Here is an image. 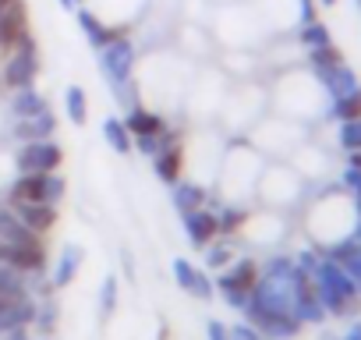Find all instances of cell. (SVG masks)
Masks as SVG:
<instances>
[{"instance_id": "d6986e66", "label": "cell", "mask_w": 361, "mask_h": 340, "mask_svg": "<svg viewBox=\"0 0 361 340\" xmlns=\"http://www.w3.org/2000/svg\"><path fill=\"white\" fill-rule=\"evenodd\" d=\"M121 121H124V128L131 131V138H135V135H156V131L170 128V124H166V117H163V114H156V110H149L145 103H135Z\"/></svg>"}, {"instance_id": "bcb514c9", "label": "cell", "mask_w": 361, "mask_h": 340, "mask_svg": "<svg viewBox=\"0 0 361 340\" xmlns=\"http://www.w3.org/2000/svg\"><path fill=\"white\" fill-rule=\"evenodd\" d=\"M78 4H85V0H78Z\"/></svg>"}, {"instance_id": "8fae6325", "label": "cell", "mask_w": 361, "mask_h": 340, "mask_svg": "<svg viewBox=\"0 0 361 340\" xmlns=\"http://www.w3.org/2000/svg\"><path fill=\"white\" fill-rule=\"evenodd\" d=\"M0 262L25 277H39L47 269V245H4L0 241Z\"/></svg>"}, {"instance_id": "4dcf8cb0", "label": "cell", "mask_w": 361, "mask_h": 340, "mask_svg": "<svg viewBox=\"0 0 361 340\" xmlns=\"http://www.w3.org/2000/svg\"><path fill=\"white\" fill-rule=\"evenodd\" d=\"M336 145H340L343 152L361 149V117H354V121H340V128H336Z\"/></svg>"}, {"instance_id": "6da1fadb", "label": "cell", "mask_w": 361, "mask_h": 340, "mask_svg": "<svg viewBox=\"0 0 361 340\" xmlns=\"http://www.w3.org/2000/svg\"><path fill=\"white\" fill-rule=\"evenodd\" d=\"M354 224H357V213H354V195H347L340 185L336 188H326L315 202H312V213H308V231L315 238V248H329L336 245L340 238L354 234Z\"/></svg>"}, {"instance_id": "60d3db41", "label": "cell", "mask_w": 361, "mask_h": 340, "mask_svg": "<svg viewBox=\"0 0 361 340\" xmlns=\"http://www.w3.org/2000/svg\"><path fill=\"white\" fill-rule=\"evenodd\" d=\"M354 213H357V220H361V188L354 192Z\"/></svg>"}, {"instance_id": "7a4b0ae2", "label": "cell", "mask_w": 361, "mask_h": 340, "mask_svg": "<svg viewBox=\"0 0 361 340\" xmlns=\"http://www.w3.org/2000/svg\"><path fill=\"white\" fill-rule=\"evenodd\" d=\"M312 280H315V291H319V301H322L326 315H336V319L361 315V291L354 287V280L343 273L340 262L322 255L319 266L312 269Z\"/></svg>"}, {"instance_id": "83f0119b", "label": "cell", "mask_w": 361, "mask_h": 340, "mask_svg": "<svg viewBox=\"0 0 361 340\" xmlns=\"http://www.w3.org/2000/svg\"><path fill=\"white\" fill-rule=\"evenodd\" d=\"M170 142H177V135L170 131V128H163V131H156V135H135L131 138V152H142V156H156L163 145H170Z\"/></svg>"}, {"instance_id": "d6a6232c", "label": "cell", "mask_w": 361, "mask_h": 340, "mask_svg": "<svg viewBox=\"0 0 361 340\" xmlns=\"http://www.w3.org/2000/svg\"><path fill=\"white\" fill-rule=\"evenodd\" d=\"M340 188H343L347 195H354V192L361 188V170H357V166H350V163H347V166L340 170Z\"/></svg>"}, {"instance_id": "9a60e30c", "label": "cell", "mask_w": 361, "mask_h": 340, "mask_svg": "<svg viewBox=\"0 0 361 340\" xmlns=\"http://www.w3.org/2000/svg\"><path fill=\"white\" fill-rule=\"evenodd\" d=\"M57 135V114L54 110H43V114H32V117H18L11 124V138L22 145V142H39V138H54Z\"/></svg>"}, {"instance_id": "ab89813d", "label": "cell", "mask_w": 361, "mask_h": 340, "mask_svg": "<svg viewBox=\"0 0 361 340\" xmlns=\"http://www.w3.org/2000/svg\"><path fill=\"white\" fill-rule=\"evenodd\" d=\"M57 4H61L64 11H75V8H78V0H57Z\"/></svg>"}, {"instance_id": "4fadbf2b", "label": "cell", "mask_w": 361, "mask_h": 340, "mask_svg": "<svg viewBox=\"0 0 361 340\" xmlns=\"http://www.w3.org/2000/svg\"><path fill=\"white\" fill-rule=\"evenodd\" d=\"M11 210H15V217L32 231V234H50L54 227H57V206H50V202H8Z\"/></svg>"}, {"instance_id": "9c48e42d", "label": "cell", "mask_w": 361, "mask_h": 340, "mask_svg": "<svg viewBox=\"0 0 361 340\" xmlns=\"http://www.w3.org/2000/svg\"><path fill=\"white\" fill-rule=\"evenodd\" d=\"M170 273H173V280H177V287L185 291V294H192V298H199V301H209L213 294H216V284L209 280V273L206 269H199L195 262H188V259H173L170 262Z\"/></svg>"}, {"instance_id": "1f68e13d", "label": "cell", "mask_w": 361, "mask_h": 340, "mask_svg": "<svg viewBox=\"0 0 361 340\" xmlns=\"http://www.w3.org/2000/svg\"><path fill=\"white\" fill-rule=\"evenodd\" d=\"M57 319H61V308H57L54 301H43V305H36V319H32V326H36L43 336H50V333L57 329Z\"/></svg>"}, {"instance_id": "cb8c5ba5", "label": "cell", "mask_w": 361, "mask_h": 340, "mask_svg": "<svg viewBox=\"0 0 361 340\" xmlns=\"http://www.w3.org/2000/svg\"><path fill=\"white\" fill-rule=\"evenodd\" d=\"M333 43V32H329V25L326 22H308V25H301L298 29V47L308 54V50H319V47H329Z\"/></svg>"}, {"instance_id": "74e56055", "label": "cell", "mask_w": 361, "mask_h": 340, "mask_svg": "<svg viewBox=\"0 0 361 340\" xmlns=\"http://www.w3.org/2000/svg\"><path fill=\"white\" fill-rule=\"evenodd\" d=\"M121 266H124V273L135 280V262H131V252H121Z\"/></svg>"}, {"instance_id": "44dd1931", "label": "cell", "mask_w": 361, "mask_h": 340, "mask_svg": "<svg viewBox=\"0 0 361 340\" xmlns=\"http://www.w3.org/2000/svg\"><path fill=\"white\" fill-rule=\"evenodd\" d=\"M8 110H11V117L18 121V117H32V114L50 110V103H47V96H43L36 85H25V89H11V103H8Z\"/></svg>"}, {"instance_id": "d590c367", "label": "cell", "mask_w": 361, "mask_h": 340, "mask_svg": "<svg viewBox=\"0 0 361 340\" xmlns=\"http://www.w3.org/2000/svg\"><path fill=\"white\" fill-rule=\"evenodd\" d=\"M206 336L209 340H234V333L220 322V319H209V326H206Z\"/></svg>"}, {"instance_id": "f6af8a7d", "label": "cell", "mask_w": 361, "mask_h": 340, "mask_svg": "<svg viewBox=\"0 0 361 340\" xmlns=\"http://www.w3.org/2000/svg\"><path fill=\"white\" fill-rule=\"evenodd\" d=\"M39 340H50V336H39Z\"/></svg>"}, {"instance_id": "e575fe53", "label": "cell", "mask_w": 361, "mask_h": 340, "mask_svg": "<svg viewBox=\"0 0 361 340\" xmlns=\"http://www.w3.org/2000/svg\"><path fill=\"white\" fill-rule=\"evenodd\" d=\"M231 333H234V340H266L252 322H238V326H231Z\"/></svg>"}, {"instance_id": "ee69618b", "label": "cell", "mask_w": 361, "mask_h": 340, "mask_svg": "<svg viewBox=\"0 0 361 340\" xmlns=\"http://www.w3.org/2000/svg\"><path fill=\"white\" fill-rule=\"evenodd\" d=\"M322 340H340V336H329V333H326V336H322Z\"/></svg>"}, {"instance_id": "7402d4cb", "label": "cell", "mask_w": 361, "mask_h": 340, "mask_svg": "<svg viewBox=\"0 0 361 340\" xmlns=\"http://www.w3.org/2000/svg\"><path fill=\"white\" fill-rule=\"evenodd\" d=\"M347 57H343V50L336 47V43H329V47H319V50H308L305 54V68H308V75L312 78H322L326 71H333L336 64H343Z\"/></svg>"}, {"instance_id": "52a82bcc", "label": "cell", "mask_w": 361, "mask_h": 340, "mask_svg": "<svg viewBox=\"0 0 361 340\" xmlns=\"http://www.w3.org/2000/svg\"><path fill=\"white\" fill-rule=\"evenodd\" d=\"M39 78V54H29V50H11L8 61L0 64V82L8 89H25V85H36Z\"/></svg>"}, {"instance_id": "5bb4252c", "label": "cell", "mask_w": 361, "mask_h": 340, "mask_svg": "<svg viewBox=\"0 0 361 340\" xmlns=\"http://www.w3.org/2000/svg\"><path fill=\"white\" fill-rule=\"evenodd\" d=\"M152 159V174L163 181V185H177L180 178H185V145L180 142H170V145H163L156 156H149Z\"/></svg>"}, {"instance_id": "3957f363", "label": "cell", "mask_w": 361, "mask_h": 340, "mask_svg": "<svg viewBox=\"0 0 361 340\" xmlns=\"http://www.w3.org/2000/svg\"><path fill=\"white\" fill-rule=\"evenodd\" d=\"M68 192V178H61V170L50 174H18L8 188V202H50L61 206Z\"/></svg>"}, {"instance_id": "2e32d148", "label": "cell", "mask_w": 361, "mask_h": 340, "mask_svg": "<svg viewBox=\"0 0 361 340\" xmlns=\"http://www.w3.org/2000/svg\"><path fill=\"white\" fill-rule=\"evenodd\" d=\"M82 262H85L82 245H64V248H61V255H57V266H54L50 287H54V291L71 287V284H75V277H78V269H82Z\"/></svg>"}, {"instance_id": "ffe728a7", "label": "cell", "mask_w": 361, "mask_h": 340, "mask_svg": "<svg viewBox=\"0 0 361 340\" xmlns=\"http://www.w3.org/2000/svg\"><path fill=\"white\" fill-rule=\"evenodd\" d=\"M0 241H4V245H43V238L32 234V231L15 217V210H11L8 202L0 206Z\"/></svg>"}, {"instance_id": "ba28073f", "label": "cell", "mask_w": 361, "mask_h": 340, "mask_svg": "<svg viewBox=\"0 0 361 340\" xmlns=\"http://www.w3.org/2000/svg\"><path fill=\"white\" fill-rule=\"evenodd\" d=\"M75 18H78V29L85 32V40H89V47L99 54L103 47H110L114 40H121V36H128V25H106L92 8H85V4H78L75 8Z\"/></svg>"}, {"instance_id": "5b68a950", "label": "cell", "mask_w": 361, "mask_h": 340, "mask_svg": "<svg viewBox=\"0 0 361 340\" xmlns=\"http://www.w3.org/2000/svg\"><path fill=\"white\" fill-rule=\"evenodd\" d=\"M64 163V145L57 138H39V142H22L15 149V170L18 174H50Z\"/></svg>"}, {"instance_id": "836d02e7", "label": "cell", "mask_w": 361, "mask_h": 340, "mask_svg": "<svg viewBox=\"0 0 361 340\" xmlns=\"http://www.w3.org/2000/svg\"><path fill=\"white\" fill-rule=\"evenodd\" d=\"M319 0H298V25H308V22H315L319 18Z\"/></svg>"}, {"instance_id": "7c38bea8", "label": "cell", "mask_w": 361, "mask_h": 340, "mask_svg": "<svg viewBox=\"0 0 361 340\" xmlns=\"http://www.w3.org/2000/svg\"><path fill=\"white\" fill-rule=\"evenodd\" d=\"M180 224H185V238H188V245L192 248H209L216 238H220V220H216V210H209V206H202V210H195V213H185L180 217Z\"/></svg>"}, {"instance_id": "b9f144b4", "label": "cell", "mask_w": 361, "mask_h": 340, "mask_svg": "<svg viewBox=\"0 0 361 340\" xmlns=\"http://www.w3.org/2000/svg\"><path fill=\"white\" fill-rule=\"evenodd\" d=\"M354 241H357V245H361V220H357V224H354Z\"/></svg>"}, {"instance_id": "484cf974", "label": "cell", "mask_w": 361, "mask_h": 340, "mask_svg": "<svg viewBox=\"0 0 361 340\" xmlns=\"http://www.w3.org/2000/svg\"><path fill=\"white\" fill-rule=\"evenodd\" d=\"M326 117L329 121H354V117H361V89L357 92H347V96H340V99H329V107H326Z\"/></svg>"}, {"instance_id": "f1b7e54d", "label": "cell", "mask_w": 361, "mask_h": 340, "mask_svg": "<svg viewBox=\"0 0 361 340\" xmlns=\"http://www.w3.org/2000/svg\"><path fill=\"white\" fill-rule=\"evenodd\" d=\"M117 298H121L117 277L106 273L103 284H99V322H110V319H114V312H117Z\"/></svg>"}, {"instance_id": "4316f807", "label": "cell", "mask_w": 361, "mask_h": 340, "mask_svg": "<svg viewBox=\"0 0 361 340\" xmlns=\"http://www.w3.org/2000/svg\"><path fill=\"white\" fill-rule=\"evenodd\" d=\"M64 110H68L71 124H85V121H89V96H85L82 85H68V92H64Z\"/></svg>"}, {"instance_id": "f546056e", "label": "cell", "mask_w": 361, "mask_h": 340, "mask_svg": "<svg viewBox=\"0 0 361 340\" xmlns=\"http://www.w3.org/2000/svg\"><path fill=\"white\" fill-rule=\"evenodd\" d=\"M202 252H206V266H209V269H227V266L238 259V255H234L231 238H224V241L216 238V241H213L209 248H202Z\"/></svg>"}, {"instance_id": "277c9868", "label": "cell", "mask_w": 361, "mask_h": 340, "mask_svg": "<svg viewBox=\"0 0 361 340\" xmlns=\"http://www.w3.org/2000/svg\"><path fill=\"white\" fill-rule=\"evenodd\" d=\"M259 262L255 259H234L227 269H220V277L213 280L216 284V291H220V298L227 301V305H234V308H245L248 305V298H252V291H255V284H259Z\"/></svg>"}, {"instance_id": "d4e9b609", "label": "cell", "mask_w": 361, "mask_h": 340, "mask_svg": "<svg viewBox=\"0 0 361 340\" xmlns=\"http://www.w3.org/2000/svg\"><path fill=\"white\" fill-rule=\"evenodd\" d=\"M103 138H106V145L114 149V152H121V156H128L131 152V131L124 128V121L121 117H103Z\"/></svg>"}, {"instance_id": "e0dca14e", "label": "cell", "mask_w": 361, "mask_h": 340, "mask_svg": "<svg viewBox=\"0 0 361 340\" xmlns=\"http://www.w3.org/2000/svg\"><path fill=\"white\" fill-rule=\"evenodd\" d=\"M319 85H322V92H326V99H340V96H347V92H357L361 89V78H357V71L343 61V64H336L333 71H326L322 78H315Z\"/></svg>"}, {"instance_id": "30bf717a", "label": "cell", "mask_w": 361, "mask_h": 340, "mask_svg": "<svg viewBox=\"0 0 361 340\" xmlns=\"http://www.w3.org/2000/svg\"><path fill=\"white\" fill-rule=\"evenodd\" d=\"M25 29H29L25 0H0V54H11Z\"/></svg>"}, {"instance_id": "f35d334b", "label": "cell", "mask_w": 361, "mask_h": 340, "mask_svg": "<svg viewBox=\"0 0 361 340\" xmlns=\"http://www.w3.org/2000/svg\"><path fill=\"white\" fill-rule=\"evenodd\" d=\"M347 163H350V166H357V170H361V149H354V152H347Z\"/></svg>"}, {"instance_id": "7dc6e473", "label": "cell", "mask_w": 361, "mask_h": 340, "mask_svg": "<svg viewBox=\"0 0 361 340\" xmlns=\"http://www.w3.org/2000/svg\"><path fill=\"white\" fill-rule=\"evenodd\" d=\"M357 4H361V0H357Z\"/></svg>"}, {"instance_id": "ac0fdd59", "label": "cell", "mask_w": 361, "mask_h": 340, "mask_svg": "<svg viewBox=\"0 0 361 340\" xmlns=\"http://www.w3.org/2000/svg\"><path fill=\"white\" fill-rule=\"evenodd\" d=\"M170 188H173V210H177L180 217L209 206V188H206L202 181H185V178H180V181L170 185Z\"/></svg>"}, {"instance_id": "8d00e7d4", "label": "cell", "mask_w": 361, "mask_h": 340, "mask_svg": "<svg viewBox=\"0 0 361 340\" xmlns=\"http://www.w3.org/2000/svg\"><path fill=\"white\" fill-rule=\"evenodd\" d=\"M340 340H361V315L350 319V326H347V333H343Z\"/></svg>"}, {"instance_id": "8992f818", "label": "cell", "mask_w": 361, "mask_h": 340, "mask_svg": "<svg viewBox=\"0 0 361 340\" xmlns=\"http://www.w3.org/2000/svg\"><path fill=\"white\" fill-rule=\"evenodd\" d=\"M135 64H138V50H135V43L128 36H121L110 47L99 50V75H103V82L110 89L128 82V78H135Z\"/></svg>"}, {"instance_id": "7bdbcfd3", "label": "cell", "mask_w": 361, "mask_h": 340, "mask_svg": "<svg viewBox=\"0 0 361 340\" xmlns=\"http://www.w3.org/2000/svg\"><path fill=\"white\" fill-rule=\"evenodd\" d=\"M319 4H322V8H336V0H319Z\"/></svg>"}, {"instance_id": "603a6c76", "label": "cell", "mask_w": 361, "mask_h": 340, "mask_svg": "<svg viewBox=\"0 0 361 340\" xmlns=\"http://www.w3.org/2000/svg\"><path fill=\"white\" fill-rule=\"evenodd\" d=\"M248 217H252V210H248V206L224 202V206H220V213H216V220H220V238H238V234H245Z\"/></svg>"}]
</instances>
